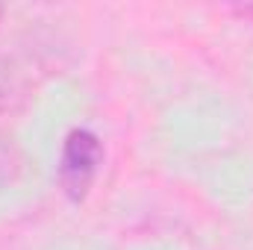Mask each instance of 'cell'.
<instances>
[{"mask_svg":"<svg viewBox=\"0 0 253 250\" xmlns=\"http://www.w3.org/2000/svg\"><path fill=\"white\" fill-rule=\"evenodd\" d=\"M103 141L91 129H71L59 150V165H56V180L62 194L71 203H83L94 186L100 165H103Z\"/></svg>","mask_w":253,"mask_h":250,"instance_id":"obj_1","label":"cell"},{"mask_svg":"<svg viewBox=\"0 0 253 250\" xmlns=\"http://www.w3.org/2000/svg\"><path fill=\"white\" fill-rule=\"evenodd\" d=\"M0 21H3V6H0Z\"/></svg>","mask_w":253,"mask_h":250,"instance_id":"obj_4","label":"cell"},{"mask_svg":"<svg viewBox=\"0 0 253 250\" xmlns=\"http://www.w3.org/2000/svg\"><path fill=\"white\" fill-rule=\"evenodd\" d=\"M233 15H239L242 21H251V24H253V3H251V6H236V9H233Z\"/></svg>","mask_w":253,"mask_h":250,"instance_id":"obj_3","label":"cell"},{"mask_svg":"<svg viewBox=\"0 0 253 250\" xmlns=\"http://www.w3.org/2000/svg\"><path fill=\"white\" fill-rule=\"evenodd\" d=\"M18 177H21V153L6 135H0V188L12 186Z\"/></svg>","mask_w":253,"mask_h":250,"instance_id":"obj_2","label":"cell"}]
</instances>
